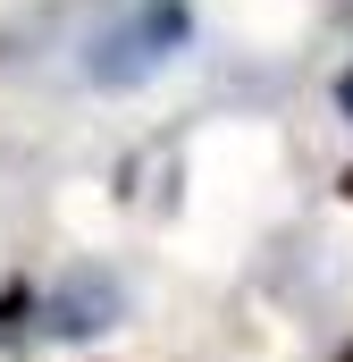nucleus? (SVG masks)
<instances>
[{
    "label": "nucleus",
    "instance_id": "1",
    "mask_svg": "<svg viewBox=\"0 0 353 362\" xmlns=\"http://www.w3.org/2000/svg\"><path fill=\"white\" fill-rule=\"evenodd\" d=\"M176 42H185V0H152V8H135L126 25H109L92 42L85 68H92V85H143Z\"/></svg>",
    "mask_w": 353,
    "mask_h": 362
},
{
    "label": "nucleus",
    "instance_id": "2",
    "mask_svg": "<svg viewBox=\"0 0 353 362\" xmlns=\"http://www.w3.org/2000/svg\"><path fill=\"white\" fill-rule=\"evenodd\" d=\"M118 312H126V286L109 270H68L42 295V329H51V337H92V329H109Z\"/></svg>",
    "mask_w": 353,
    "mask_h": 362
},
{
    "label": "nucleus",
    "instance_id": "3",
    "mask_svg": "<svg viewBox=\"0 0 353 362\" xmlns=\"http://www.w3.org/2000/svg\"><path fill=\"white\" fill-rule=\"evenodd\" d=\"M25 303H34V295H25V286H8V295H0V337H8V329H17V320H25Z\"/></svg>",
    "mask_w": 353,
    "mask_h": 362
},
{
    "label": "nucleus",
    "instance_id": "4",
    "mask_svg": "<svg viewBox=\"0 0 353 362\" xmlns=\"http://www.w3.org/2000/svg\"><path fill=\"white\" fill-rule=\"evenodd\" d=\"M345 110H353V76H345Z\"/></svg>",
    "mask_w": 353,
    "mask_h": 362
},
{
    "label": "nucleus",
    "instance_id": "5",
    "mask_svg": "<svg viewBox=\"0 0 353 362\" xmlns=\"http://www.w3.org/2000/svg\"><path fill=\"white\" fill-rule=\"evenodd\" d=\"M345 194H353V169H345Z\"/></svg>",
    "mask_w": 353,
    "mask_h": 362
},
{
    "label": "nucleus",
    "instance_id": "6",
    "mask_svg": "<svg viewBox=\"0 0 353 362\" xmlns=\"http://www.w3.org/2000/svg\"><path fill=\"white\" fill-rule=\"evenodd\" d=\"M337 362H353V346H345V354H337Z\"/></svg>",
    "mask_w": 353,
    "mask_h": 362
}]
</instances>
